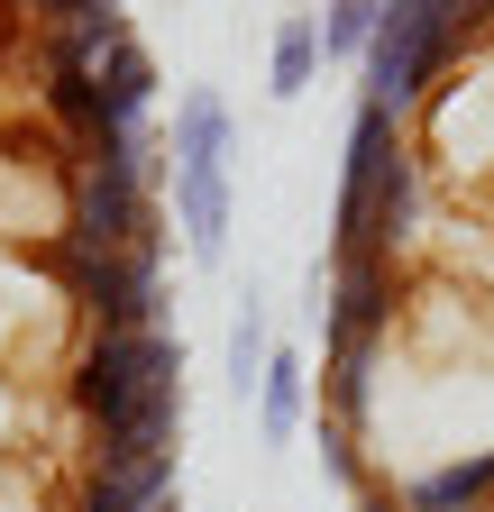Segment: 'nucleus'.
Segmentation results:
<instances>
[{
  "instance_id": "f257e3e1",
  "label": "nucleus",
  "mask_w": 494,
  "mask_h": 512,
  "mask_svg": "<svg viewBox=\"0 0 494 512\" xmlns=\"http://www.w3.org/2000/svg\"><path fill=\"white\" fill-rule=\"evenodd\" d=\"M421 220V165H412V138L403 119L357 101L348 119V174H339V247H376L394 256Z\"/></svg>"
},
{
  "instance_id": "f03ea898",
  "label": "nucleus",
  "mask_w": 494,
  "mask_h": 512,
  "mask_svg": "<svg viewBox=\"0 0 494 512\" xmlns=\"http://www.w3.org/2000/svg\"><path fill=\"white\" fill-rule=\"evenodd\" d=\"M458 55H467V37H458V19H449V0H385L376 46L357 55L366 101L394 110V119H412V110L440 101V83H449Z\"/></svg>"
},
{
  "instance_id": "7ed1b4c3",
  "label": "nucleus",
  "mask_w": 494,
  "mask_h": 512,
  "mask_svg": "<svg viewBox=\"0 0 494 512\" xmlns=\"http://www.w3.org/2000/svg\"><path fill=\"white\" fill-rule=\"evenodd\" d=\"M174 375H183V348H174L165 320H156V330H92L74 348V366H65V394H74V412L92 430H110L147 384H174Z\"/></svg>"
},
{
  "instance_id": "20e7f679",
  "label": "nucleus",
  "mask_w": 494,
  "mask_h": 512,
  "mask_svg": "<svg viewBox=\"0 0 494 512\" xmlns=\"http://www.w3.org/2000/svg\"><path fill=\"white\" fill-rule=\"evenodd\" d=\"M55 247H83V256L156 247V183L119 174L101 156H74L65 165V220H55Z\"/></svg>"
},
{
  "instance_id": "39448f33",
  "label": "nucleus",
  "mask_w": 494,
  "mask_h": 512,
  "mask_svg": "<svg viewBox=\"0 0 494 512\" xmlns=\"http://www.w3.org/2000/svg\"><path fill=\"white\" fill-rule=\"evenodd\" d=\"M312 293L330 302V339H394V320H403V266L376 247H339L330 275H312Z\"/></svg>"
},
{
  "instance_id": "423d86ee",
  "label": "nucleus",
  "mask_w": 494,
  "mask_h": 512,
  "mask_svg": "<svg viewBox=\"0 0 494 512\" xmlns=\"http://www.w3.org/2000/svg\"><path fill=\"white\" fill-rule=\"evenodd\" d=\"M403 512H494V439L485 448H449L430 467H403L385 485Z\"/></svg>"
},
{
  "instance_id": "0eeeda50",
  "label": "nucleus",
  "mask_w": 494,
  "mask_h": 512,
  "mask_svg": "<svg viewBox=\"0 0 494 512\" xmlns=\"http://www.w3.org/2000/svg\"><path fill=\"white\" fill-rule=\"evenodd\" d=\"M165 192H174V229H183V247L211 266V256L229 247V211H238L229 165H165Z\"/></svg>"
},
{
  "instance_id": "6e6552de",
  "label": "nucleus",
  "mask_w": 494,
  "mask_h": 512,
  "mask_svg": "<svg viewBox=\"0 0 494 512\" xmlns=\"http://www.w3.org/2000/svg\"><path fill=\"white\" fill-rule=\"evenodd\" d=\"M147 110H156V55L138 37H119L110 64L92 74V119H101V138H110V128H147Z\"/></svg>"
},
{
  "instance_id": "1a4fd4ad",
  "label": "nucleus",
  "mask_w": 494,
  "mask_h": 512,
  "mask_svg": "<svg viewBox=\"0 0 494 512\" xmlns=\"http://www.w3.org/2000/svg\"><path fill=\"white\" fill-rule=\"evenodd\" d=\"M302 421H312V366H302V348H284V339H275L266 384H257V439H266V448H293V439H302Z\"/></svg>"
},
{
  "instance_id": "9d476101",
  "label": "nucleus",
  "mask_w": 494,
  "mask_h": 512,
  "mask_svg": "<svg viewBox=\"0 0 494 512\" xmlns=\"http://www.w3.org/2000/svg\"><path fill=\"white\" fill-rule=\"evenodd\" d=\"M238 147V119L220 92H183L174 101V128H165V165H229Z\"/></svg>"
},
{
  "instance_id": "9b49d317",
  "label": "nucleus",
  "mask_w": 494,
  "mask_h": 512,
  "mask_svg": "<svg viewBox=\"0 0 494 512\" xmlns=\"http://www.w3.org/2000/svg\"><path fill=\"white\" fill-rule=\"evenodd\" d=\"M321 10H284L275 19V46H266V92L275 101H302V92H312L321 83Z\"/></svg>"
},
{
  "instance_id": "f8f14e48",
  "label": "nucleus",
  "mask_w": 494,
  "mask_h": 512,
  "mask_svg": "<svg viewBox=\"0 0 494 512\" xmlns=\"http://www.w3.org/2000/svg\"><path fill=\"white\" fill-rule=\"evenodd\" d=\"M266 357H275V311H266L257 293H247V302H238V320H229V357H220V375H229V403H257Z\"/></svg>"
},
{
  "instance_id": "ddd939ff",
  "label": "nucleus",
  "mask_w": 494,
  "mask_h": 512,
  "mask_svg": "<svg viewBox=\"0 0 494 512\" xmlns=\"http://www.w3.org/2000/svg\"><path fill=\"white\" fill-rule=\"evenodd\" d=\"M376 19H385V0H321V55L357 64L366 46H376Z\"/></svg>"
},
{
  "instance_id": "4468645a",
  "label": "nucleus",
  "mask_w": 494,
  "mask_h": 512,
  "mask_svg": "<svg viewBox=\"0 0 494 512\" xmlns=\"http://www.w3.org/2000/svg\"><path fill=\"white\" fill-rule=\"evenodd\" d=\"M28 28H83V19H119V0H19Z\"/></svg>"
},
{
  "instance_id": "2eb2a0df",
  "label": "nucleus",
  "mask_w": 494,
  "mask_h": 512,
  "mask_svg": "<svg viewBox=\"0 0 494 512\" xmlns=\"http://www.w3.org/2000/svg\"><path fill=\"white\" fill-rule=\"evenodd\" d=\"M147 512H183V494H165V503H147Z\"/></svg>"
}]
</instances>
